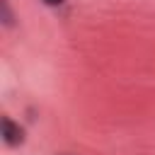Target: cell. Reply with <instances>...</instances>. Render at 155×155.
<instances>
[{
  "label": "cell",
  "instance_id": "obj_3",
  "mask_svg": "<svg viewBox=\"0 0 155 155\" xmlns=\"http://www.w3.org/2000/svg\"><path fill=\"white\" fill-rule=\"evenodd\" d=\"M44 2H46V5H63L65 0H44Z\"/></svg>",
  "mask_w": 155,
  "mask_h": 155
},
{
  "label": "cell",
  "instance_id": "obj_2",
  "mask_svg": "<svg viewBox=\"0 0 155 155\" xmlns=\"http://www.w3.org/2000/svg\"><path fill=\"white\" fill-rule=\"evenodd\" d=\"M2 12H5V24H12V17H10V10H7V2H2Z\"/></svg>",
  "mask_w": 155,
  "mask_h": 155
},
{
  "label": "cell",
  "instance_id": "obj_1",
  "mask_svg": "<svg viewBox=\"0 0 155 155\" xmlns=\"http://www.w3.org/2000/svg\"><path fill=\"white\" fill-rule=\"evenodd\" d=\"M2 140H5L7 145H12V148L24 140V131H22L10 116H2Z\"/></svg>",
  "mask_w": 155,
  "mask_h": 155
}]
</instances>
